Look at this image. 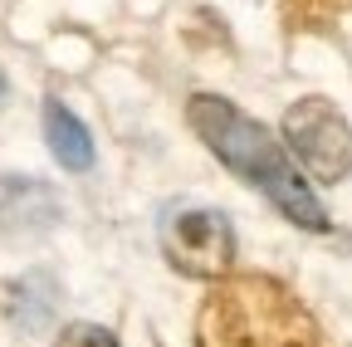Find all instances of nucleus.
Here are the masks:
<instances>
[{
	"label": "nucleus",
	"instance_id": "obj_1",
	"mask_svg": "<svg viewBox=\"0 0 352 347\" xmlns=\"http://www.w3.org/2000/svg\"><path fill=\"white\" fill-rule=\"evenodd\" d=\"M186 122L196 127V137L226 161L240 181L264 191L298 230H318V235L328 230V210L318 205L314 186L303 181V171L289 161L284 142L264 122H254L250 113H240L230 98H220V93H191Z\"/></svg>",
	"mask_w": 352,
	"mask_h": 347
},
{
	"label": "nucleus",
	"instance_id": "obj_2",
	"mask_svg": "<svg viewBox=\"0 0 352 347\" xmlns=\"http://www.w3.org/2000/svg\"><path fill=\"white\" fill-rule=\"evenodd\" d=\"M196 347H323V328L289 284L270 274H235L206 293Z\"/></svg>",
	"mask_w": 352,
	"mask_h": 347
},
{
	"label": "nucleus",
	"instance_id": "obj_3",
	"mask_svg": "<svg viewBox=\"0 0 352 347\" xmlns=\"http://www.w3.org/2000/svg\"><path fill=\"white\" fill-rule=\"evenodd\" d=\"M284 142L314 181L352 177V127L328 98H318V93L298 98L284 113Z\"/></svg>",
	"mask_w": 352,
	"mask_h": 347
},
{
	"label": "nucleus",
	"instance_id": "obj_4",
	"mask_svg": "<svg viewBox=\"0 0 352 347\" xmlns=\"http://www.w3.org/2000/svg\"><path fill=\"white\" fill-rule=\"evenodd\" d=\"M162 249L186 279H226L235 265V230L210 205H182L162 221Z\"/></svg>",
	"mask_w": 352,
	"mask_h": 347
},
{
	"label": "nucleus",
	"instance_id": "obj_5",
	"mask_svg": "<svg viewBox=\"0 0 352 347\" xmlns=\"http://www.w3.org/2000/svg\"><path fill=\"white\" fill-rule=\"evenodd\" d=\"M59 221V196L34 177H0V235H44Z\"/></svg>",
	"mask_w": 352,
	"mask_h": 347
},
{
	"label": "nucleus",
	"instance_id": "obj_6",
	"mask_svg": "<svg viewBox=\"0 0 352 347\" xmlns=\"http://www.w3.org/2000/svg\"><path fill=\"white\" fill-rule=\"evenodd\" d=\"M59 309V284L50 274H20L10 279L6 289H0V318H6L15 333H39V328H50Z\"/></svg>",
	"mask_w": 352,
	"mask_h": 347
},
{
	"label": "nucleus",
	"instance_id": "obj_7",
	"mask_svg": "<svg viewBox=\"0 0 352 347\" xmlns=\"http://www.w3.org/2000/svg\"><path fill=\"white\" fill-rule=\"evenodd\" d=\"M44 142H50V152H54V161L64 171H88L94 166V137H88V127L59 98L44 103Z\"/></svg>",
	"mask_w": 352,
	"mask_h": 347
},
{
	"label": "nucleus",
	"instance_id": "obj_8",
	"mask_svg": "<svg viewBox=\"0 0 352 347\" xmlns=\"http://www.w3.org/2000/svg\"><path fill=\"white\" fill-rule=\"evenodd\" d=\"M352 0H284V20L294 30H328Z\"/></svg>",
	"mask_w": 352,
	"mask_h": 347
},
{
	"label": "nucleus",
	"instance_id": "obj_9",
	"mask_svg": "<svg viewBox=\"0 0 352 347\" xmlns=\"http://www.w3.org/2000/svg\"><path fill=\"white\" fill-rule=\"evenodd\" d=\"M54 347H118V337L108 328H98V323H74V328L59 333Z\"/></svg>",
	"mask_w": 352,
	"mask_h": 347
},
{
	"label": "nucleus",
	"instance_id": "obj_10",
	"mask_svg": "<svg viewBox=\"0 0 352 347\" xmlns=\"http://www.w3.org/2000/svg\"><path fill=\"white\" fill-rule=\"evenodd\" d=\"M0 98H6V74H0Z\"/></svg>",
	"mask_w": 352,
	"mask_h": 347
}]
</instances>
